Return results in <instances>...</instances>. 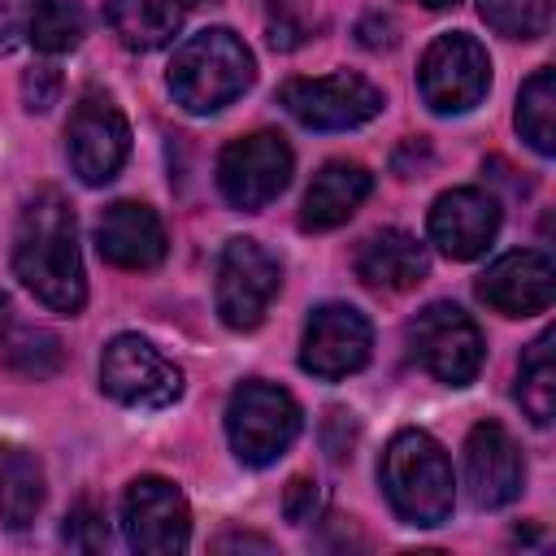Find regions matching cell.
<instances>
[{
	"mask_svg": "<svg viewBox=\"0 0 556 556\" xmlns=\"http://www.w3.org/2000/svg\"><path fill=\"white\" fill-rule=\"evenodd\" d=\"M317 508H321L317 482H308V478H291V486H287V500H282V513H287V521L304 526V521H313V517H317Z\"/></svg>",
	"mask_w": 556,
	"mask_h": 556,
	"instance_id": "29",
	"label": "cell"
},
{
	"mask_svg": "<svg viewBox=\"0 0 556 556\" xmlns=\"http://www.w3.org/2000/svg\"><path fill=\"white\" fill-rule=\"evenodd\" d=\"M126 543L143 556H174L191 543V508L169 478L143 473L122 495Z\"/></svg>",
	"mask_w": 556,
	"mask_h": 556,
	"instance_id": "12",
	"label": "cell"
},
{
	"mask_svg": "<svg viewBox=\"0 0 556 556\" xmlns=\"http://www.w3.org/2000/svg\"><path fill=\"white\" fill-rule=\"evenodd\" d=\"M282 109L308 130H352L382 113V91L361 74H321V78H291L278 91Z\"/></svg>",
	"mask_w": 556,
	"mask_h": 556,
	"instance_id": "7",
	"label": "cell"
},
{
	"mask_svg": "<svg viewBox=\"0 0 556 556\" xmlns=\"http://www.w3.org/2000/svg\"><path fill=\"white\" fill-rule=\"evenodd\" d=\"M304 413L291 391L274 382H239L226 404V439L243 465H274L300 434Z\"/></svg>",
	"mask_w": 556,
	"mask_h": 556,
	"instance_id": "4",
	"label": "cell"
},
{
	"mask_svg": "<svg viewBox=\"0 0 556 556\" xmlns=\"http://www.w3.org/2000/svg\"><path fill=\"white\" fill-rule=\"evenodd\" d=\"M65 152L74 174L87 187H104L117 178V169L130 156V126L113 96L104 91H83L70 122H65Z\"/></svg>",
	"mask_w": 556,
	"mask_h": 556,
	"instance_id": "8",
	"label": "cell"
},
{
	"mask_svg": "<svg viewBox=\"0 0 556 556\" xmlns=\"http://www.w3.org/2000/svg\"><path fill=\"white\" fill-rule=\"evenodd\" d=\"M43 508V465L35 452L0 439V526L22 530Z\"/></svg>",
	"mask_w": 556,
	"mask_h": 556,
	"instance_id": "21",
	"label": "cell"
},
{
	"mask_svg": "<svg viewBox=\"0 0 556 556\" xmlns=\"http://www.w3.org/2000/svg\"><path fill=\"white\" fill-rule=\"evenodd\" d=\"M526 460L500 421H478L465 439V486L478 508H504L521 495Z\"/></svg>",
	"mask_w": 556,
	"mask_h": 556,
	"instance_id": "14",
	"label": "cell"
},
{
	"mask_svg": "<svg viewBox=\"0 0 556 556\" xmlns=\"http://www.w3.org/2000/svg\"><path fill=\"white\" fill-rule=\"evenodd\" d=\"M100 387L126 404V408H169L182 395V369L165 361L148 339L139 334H117L104 343L100 356Z\"/></svg>",
	"mask_w": 556,
	"mask_h": 556,
	"instance_id": "11",
	"label": "cell"
},
{
	"mask_svg": "<svg viewBox=\"0 0 556 556\" xmlns=\"http://www.w3.org/2000/svg\"><path fill=\"white\" fill-rule=\"evenodd\" d=\"M4 326H9V300L0 295V330H4Z\"/></svg>",
	"mask_w": 556,
	"mask_h": 556,
	"instance_id": "33",
	"label": "cell"
},
{
	"mask_svg": "<svg viewBox=\"0 0 556 556\" xmlns=\"http://www.w3.org/2000/svg\"><path fill=\"white\" fill-rule=\"evenodd\" d=\"M552 343H556V334L543 330L526 348L521 369H517V400H521V408L530 413L534 426H547L552 413H556V361H552Z\"/></svg>",
	"mask_w": 556,
	"mask_h": 556,
	"instance_id": "23",
	"label": "cell"
},
{
	"mask_svg": "<svg viewBox=\"0 0 556 556\" xmlns=\"http://www.w3.org/2000/svg\"><path fill=\"white\" fill-rule=\"evenodd\" d=\"M430 243L452 261H473L500 235V204L478 187H452L430 204Z\"/></svg>",
	"mask_w": 556,
	"mask_h": 556,
	"instance_id": "16",
	"label": "cell"
},
{
	"mask_svg": "<svg viewBox=\"0 0 556 556\" xmlns=\"http://www.w3.org/2000/svg\"><path fill=\"white\" fill-rule=\"evenodd\" d=\"M374 352V326L361 308L352 304H321L308 313L304 321V339H300V365L304 374L321 378V382H339L356 369L369 365Z\"/></svg>",
	"mask_w": 556,
	"mask_h": 556,
	"instance_id": "13",
	"label": "cell"
},
{
	"mask_svg": "<svg viewBox=\"0 0 556 556\" xmlns=\"http://www.w3.org/2000/svg\"><path fill=\"white\" fill-rule=\"evenodd\" d=\"M217 547H222V552H226V547H261V552H269V539H256V534H222Z\"/></svg>",
	"mask_w": 556,
	"mask_h": 556,
	"instance_id": "31",
	"label": "cell"
},
{
	"mask_svg": "<svg viewBox=\"0 0 556 556\" xmlns=\"http://www.w3.org/2000/svg\"><path fill=\"white\" fill-rule=\"evenodd\" d=\"M256 78V61L248 52V43L226 30V26H208L191 39L178 43L174 61H169V96L187 109V113H217L226 104H235Z\"/></svg>",
	"mask_w": 556,
	"mask_h": 556,
	"instance_id": "3",
	"label": "cell"
},
{
	"mask_svg": "<svg viewBox=\"0 0 556 556\" xmlns=\"http://www.w3.org/2000/svg\"><path fill=\"white\" fill-rule=\"evenodd\" d=\"M482 22L504 39H539L552 26V0H478Z\"/></svg>",
	"mask_w": 556,
	"mask_h": 556,
	"instance_id": "25",
	"label": "cell"
},
{
	"mask_svg": "<svg viewBox=\"0 0 556 556\" xmlns=\"http://www.w3.org/2000/svg\"><path fill=\"white\" fill-rule=\"evenodd\" d=\"M517 130H521V139L539 156H552L556 152V70L552 65L534 70L521 83V96H517Z\"/></svg>",
	"mask_w": 556,
	"mask_h": 556,
	"instance_id": "22",
	"label": "cell"
},
{
	"mask_svg": "<svg viewBox=\"0 0 556 556\" xmlns=\"http://www.w3.org/2000/svg\"><path fill=\"white\" fill-rule=\"evenodd\" d=\"M552 295H556V265L539 248L508 252L495 265H486V274L478 278V300L504 317L543 313L552 308Z\"/></svg>",
	"mask_w": 556,
	"mask_h": 556,
	"instance_id": "15",
	"label": "cell"
},
{
	"mask_svg": "<svg viewBox=\"0 0 556 556\" xmlns=\"http://www.w3.org/2000/svg\"><path fill=\"white\" fill-rule=\"evenodd\" d=\"M17 43V17H13V9L0 0V52H9Z\"/></svg>",
	"mask_w": 556,
	"mask_h": 556,
	"instance_id": "30",
	"label": "cell"
},
{
	"mask_svg": "<svg viewBox=\"0 0 556 556\" xmlns=\"http://www.w3.org/2000/svg\"><path fill=\"white\" fill-rule=\"evenodd\" d=\"M96 248L117 269H156L165 261V226L139 200H117L96 222Z\"/></svg>",
	"mask_w": 556,
	"mask_h": 556,
	"instance_id": "17",
	"label": "cell"
},
{
	"mask_svg": "<svg viewBox=\"0 0 556 556\" xmlns=\"http://www.w3.org/2000/svg\"><path fill=\"white\" fill-rule=\"evenodd\" d=\"M109 26L130 52L165 48L182 26L178 0H109Z\"/></svg>",
	"mask_w": 556,
	"mask_h": 556,
	"instance_id": "20",
	"label": "cell"
},
{
	"mask_svg": "<svg viewBox=\"0 0 556 556\" xmlns=\"http://www.w3.org/2000/svg\"><path fill=\"white\" fill-rule=\"evenodd\" d=\"M87 17L78 0H26V35L39 52H70L83 43Z\"/></svg>",
	"mask_w": 556,
	"mask_h": 556,
	"instance_id": "24",
	"label": "cell"
},
{
	"mask_svg": "<svg viewBox=\"0 0 556 556\" xmlns=\"http://www.w3.org/2000/svg\"><path fill=\"white\" fill-rule=\"evenodd\" d=\"M291 148L282 135L274 130H256V135H243L235 143L222 148L217 156V191L243 208V213H256L265 208L269 200H278L291 182Z\"/></svg>",
	"mask_w": 556,
	"mask_h": 556,
	"instance_id": "9",
	"label": "cell"
},
{
	"mask_svg": "<svg viewBox=\"0 0 556 556\" xmlns=\"http://www.w3.org/2000/svg\"><path fill=\"white\" fill-rule=\"evenodd\" d=\"M378 482L387 504L408 526H443L456 504L452 460L426 430H400L378 465Z\"/></svg>",
	"mask_w": 556,
	"mask_h": 556,
	"instance_id": "2",
	"label": "cell"
},
{
	"mask_svg": "<svg viewBox=\"0 0 556 556\" xmlns=\"http://www.w3.org/2000/svg\"><path fill=\"white\" fill-rule=\"evenodd\" d=\"M408 352L430 378L447 387H469L482 369L486 343H482L478 321L465 308L434 300L408 321Z\"/></svg>",
	"mask_w": 556,
	"mask_h": 556,
	"instance_id": "5",
	"label": "cell"
},
{
	"mask_svg": "<svg viewBox=\"0 0 556 556\" xmlns=\"http://www.w3.org/2000/svg\"><path fill=\"white\" fill-rule=\"evenodd\" d=\"M13 274L52 313H70L74 317L87 304L78 222H74L70 200L56 187H39L22 204L17 235H13Z\"/></svg>",
	"mask_w": 556,
	"mask_h": 556,
	"instance_id": "1",
	"label": "cell"
},
{
	"mask_svg": "<svg viewBox=\"0 0 556 556\" xmlns=\"http://www.w3.org/2000/svg\"><path fill=\"white\" fill-rule=\"evenodd\" d=\"M61 539L78 552H104L109 547V526H104V513L96 504H78L70 517H65V530Z\"/></svg>",
	"mask_w": 556,
	"mask_h": 556,
	"instance_id": "27",
	"label": "cell"
},
{
	"mask_svg": "<svg viewBox=\"0 0 556 556\" xmlns=\"http://www.w3.org/2000/svg\"><path fill=\"white\" fill-rule=\"evenodd\" d=\"M374 191V174L356 161H326L308 191H304V204H300V226L304 230H330V226H343Z\"/></svg>",
	"mask_w": 556,
	"mask_h": 556,
	"instance_id": "18",
	"label": "cell"
},
{
	"mask_svg": "<svg viewBox=\"0 0 556 556\" xmlns=\"http://www.w3.org/2000/svg\"><path fill=\"white\" fill-rule=\"evenodd\" d=\"M426 269H430V256L408 230H378L356 252L361 282L378 291H408L426 278Z\"/></svg>",
	"mask_w": 556,
	"mask_h": 556,
	"instance_id": "19",
	"label": "cell"
},
{
	"mask_svg": "<svg viewBox=\"0 0 556 556\" xmlns=\"http://www.w3.org/2000/svg\"><path fill=\"white\" fill-rule=\"evenodd\" d=\"M417 4H426V9H452V4H460V0H417Z\"/></svg>",
	"mask_w": 556,
	"mask_h": 556,
	"instance_id": "32",
	"label": "cell"
},
{
	"mask_svg": "<svg viewBox=\"0 0 556 556\" xmlns=\"http://www.w3.org/2000/svg\"><path fill=\"white\" fill-rule=\"evenodd\" d=\"M56 91H61V74H56L52 65L30 70L26 83H22V96H26V109H30V113L52 109V104H56Z\"/></svg>",
	"mask_w": 556,
	"mask_h": 556,
	"instance_id": "28",
	"label": "cell"
},
{
	"mask_svg": "<svg viewBox=\"0 0 556 556\" xmlns=\"http://www.w3.org/2000/svg\"><path fill=\"white\" fill-rule=\"evenodd\" d=\"M282 287L278 256L256 239H230L217 256V317L230 330H256Z\"/></svg>",
	"mask_w": 556,
	"mask_h": 556,
	"instance_id": "10",
	"label": "cell"
},
{
	"mask_svg": "<svg viewBox=\"0 0 556 556\" xmlns=\"http://www.w3.org/2000/svg\"><path fill=\"white\" fill-rule=\"evenodd\" d=\"M4 361L26 374V378H48L61 369L65 352H61V339L48 334V330H17L9 343H4Z\"/></svg>",
	"mask_w": 556,
	"mask_h": 556,
	"instance_id": "26",
	"label": "cell"
},
{
	"mask_svg": "<svg viewBox=\"0 0 556 556\" xmlns=\"http://www.w3.org/2000/svg\"><path fill=\"white\" fill-rule=\"evenodd\" d=\"M417 87L434 113H469L491 91V56L465 30L439 35L421 56Z\"/></svg>",
	"mask_w": 556,
	"mask_h": 556,
	"instance_id": "6",
	"label": "cell"
}]
</instances>
